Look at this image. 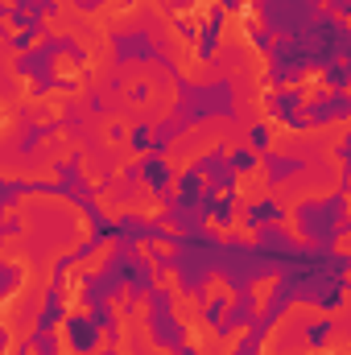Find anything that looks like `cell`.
I'll use <instances>...</instances> for the list:
<instances>
[{
    "label": "cell",
    "instance_id": "1",
    "mask_svg": "<svg viewBox=\"0 0 351 355\" xmlns=\"http://www.w3.org/2000/svg\"><path fill=\"white\" fill-rule=\"evenodd\" d=\"M293 227L310 248L331 252L343 236H348V190H331V194H306L293 207Z\"/></svg>",
    "mask_w": 351,
    "mask_h": 355
},
{
    "label": "cell",
    "instance_id": "8",
    "mask_svg": "<svg viewBox=\"0 0 351 355\" xmlns=\"http://www.w3.org/2000/svg\"><path fill=\"white\" fill-rule=\"evenodd\" d=\"M310 170V157L302 153H264V182L268 186H285V182H298V178Z\"/></svg>",
    "mask_w": 351,
    "mask_h": 355
},
{
    "label": "cell",
    "instance_id": "10",
    "mask_svg": "<svg viewBox=\"0 0 351 355\" xmlns=\"http://www.w3.org/2000/svg\"><path fill=\"white\" fill-rule=\"evenodd\" d=\"M339 318H331V314H323V318H306L302 322V347H310V352H327V347H335V339H339Z\"/></svg>",
    "mask_w": 351,
    "mask_h": 355
},
{
    "label": "cell",
    "instance_id": "19",
    "mask_svg": "<svg viewBox=\"0 0 351 355\" xmlns=\"http://www.w3.org/2000/svg\"><path fill=\"white\" fill-rule=\"evenodd\" d=\"M228 302H232L228 293H215V297H207V302H203V322H207L211 331L223 322V314H228Z\"/></svg>",
    "mask_w": 351,
    "mask_h": 355
},
{
    "label": "cell",
    "instance_id": "37",
    "mask_svg": "<svg viewBox=\"0 0 351 355\" xmlns=\"http://www.w3.org/2000/svg\"><path fill=\"white\" fill-rule=\"evenodd\" d=\"M95 355H120V347H116V343H99V352Z\"/></svg>",
    "mask_w": 351,
    "mask_h": 355
},
{
    "label": "cell",
    "instance_id": "25",
    "mask_svg": "<svg viewBox=\"0 0 351 355\" xmlns=\"http://www.w3.org/2000/svg\"><path fill=\"white\" fill-rule=\"evenodd\" d=\"M75 265H79V261H75V252H62V257L54 261V268H50V272H54V285H62V281H67V272H71Z\"/></svg>",
    "mask_w": 351,
    "mask_h": 355
},
{
    "label": "cell",
    "instance_id": "4",
    "mask_svg": "<svg viewBox=\"0 0 351 355\" xmlns=\"http://www.w3.org/2000/svg\"><path fill=\"white\" fill-rule=\"evenodd\" d=\"M302 116L310 128H327V124H343L351 116V99L348 91H318L314 99L302 103Z\"/></svg>",
    "mask_w": 351,
    "mask_h": 355
},
{
    "label": "cell",
    "instance_id": "6",
    "mask_svg": "<svg viewBox=\"0 0 351 355\" xmlns=\"http://www.w3.org/2000/svg\"><path fill=\"white\" fill-rule=\"evenodd\" d=\"M62 343L71 355H95L99 352V327L91 322V314H67L62 318Z\"/></svg>",
    "mask_w": 351,
    "mask_h": 355
},
{
    "label": "cell",
    "instance_id": "33",
    "mask_svg": "<svg viewBox=\"0 0 351 355\" xmlns=\"http://www.w3.org/2000/svg\"><path fill=\"white\" fill-rule=\"evenodd\" d=\"M327 17H335V21H343L348 17V0H331V12Z\"/></svg>",
    "mask_w": 351,
    "mask_h": 355
},
{
    "label": "cell",
    "instance_id": "35",
    "mask_svg": "<svg viewBox=\"0 0 351 355\" xmlns=\"http://www.w3.org/2000/svg\"><path fill=\"white\" fill-rule=\"evenodd\" d=\"M170 12H182V8H194V0H166Z\"/></svg>",
    "mask_w": 351,
    "mask_h": 355
},
{
    "label": "cell",
    "instance_id": "15",
    "mask_svg": "<svg viewBox=\"0 0 351 355\" xmlns=\"http://www.w3.org/2000/svg\"><path fill=\"white\" fill-rule=\"evenodd\" d=\"M174 182H178V202L190 207V211H198V198H203V174H198L194 166H186Z\"/></svg>",
    "mask_w": 351,
    "mask_h": 355
},
{
    "label": "cell",
    "instance_id": "14",
    "mask_svg": "<svg viewBox=\"0 0 351 355\" xmlns=\"http://www.w3.org/2000/svg\"><path fill=\"white\" fill-rule=\"evenodd\" d=\"M302 103H306V91L302 87H285V91L264 95V107H268L273 120H281V116H289V112H302Z\"/></svg>",
    "mask_w": 351,
    "mask_h": 355
},
{
    "label": "cell",
    "instance_id": "40",
    "mask_svg": "<svg viewBox=\"0 0 351 355\" xmlns=\"http://www.w3.org/2000/svg\"><path fill=\"white\" fill-rule=\"evenodd\" d=\"M0 124H4V112H0Z\"/></svg>",
    "mask_w": 351,
    "mask_h": 355
},
{
    "label": "cell",
    "instance_id": "16",
    "mask_svg": "<svg viewBox=\"0 0 351 355\" xmlns=\"http://www.w3.org/2000/svg\"><path fill=\"white\" fill-rule=\"evenodd\" d=\"M219 29H223V12L215 8V17L203 25V33H198V58L203 62H211L215 58V50H219Z\"/></svg>",
    "mask_w": 351,
    "mask_h": 355
},
{
    "label": "cell",
    "instance_id": "11",
    "mask_svg": "<svg viewBox=\"0 0 351 355\" xmlns=\"http://www.w3.org/2000/svg\"><path fill=\"white\" fill-rule=\"evenodd\" d=\"M67 318V293L62 285H50L37 302V314H33V331H54L58 322Z\"/></svg>",
    "mask_w": 351,
    "mask_h": 355
},
{
    "label": "cell",
    "instance_id": "34",
    "mask_svg": "<svg viewBox=\"0 0 351 355\" xmlns=\"http://www.w3.org/2000/svg\"><path fill=\"white\" fill-rule=\"evenodd\" d=\"M174 355H198V347H194L190 339H182V343H178V347H174Z\"/></svg>",
    "mask_w": 351,
    "mask_h": 355
},
{
    "label": "cell",
    "instance_id": "23",
    "mask_svg": "<svg viewBox=\"0 0 351 355\" xmlns=\"http://www.w3.org/2000/svg\"><path fill=\"white\" fill-rule=\"evenodd\" d=\"M248 145H252V153H268L273 149V128L268 124H252L248 128Z\"/></svg>",
    "mask_w": 351,
    "mask_h": 355
},
{
    "label": "cell",
    "instance_id": "28",
    "mask_svg": "<svg viewBox=\"0 0 351 355\" xmlns=\"http://www.w3.org/2000/svg\"><path fill=\"white\" fill-rule=\"evenodd\" d=\"M277 124H285L289 132H310V124H306V116H302V112H289V116H281Z\"/></svg>",
    "mask_w": 351,
    "mask_h": 355
},
{
    "label": "cell",
    "instance_id": "17",
    "mask_svg": "<svg viewBox=\"0 0 351 355\" xmlns=\"http://www.w3.org/2000/svg\"><path fill=\"white\" fill-rule=\"evenodd\" d=\"M124 141H128V149H132V153H141V157H145V153L153 149V124H149V120H137V124L124 132Z\"/></svg>",
    "mask_w": 351,
    "mask_h": 355
},
{
    "label": "cell",
    "instance_id": "38",
    "mask_svg": "<svg viewBox=\"0 0 351 355\" xmlns=\"http://www.w3.org/2000/svg\"><path fill=\"white\" fill-rule=\"evenodd\" d=\"M8 8H33V0H8Z\"/></svg>",
    "mask_w": 351,
    "mask_h": 355
},
{
    "label": "cell",
    "instance_id": "21",
    "mask_svg": "<svg viewBox=\"0 0 351 355\" xmlns=\"http://www.w3.org/2000/svg\"><path fill=\"white\" fill-rule=\"evenodd\" d=\"M25 281V268L21 265H8V261H0V297H8L17 285Z\"/></svg>",
    "mask_w": 351,
    "mask_h": 355
},
{
    "label": "cell",
    "instance_id": "26",
    "mask_svg": "<svg viewBox=\"0 0 351 355\" xmlns=\"http://www.w3.org/2000/svg\"><path fill=\"white\" fill-rule=\"evenodd\" d=\"M29 42H33V37H29V33H25V29H17V33H8V37H4V46H8V50H12V54H25V50H33V46H29Z\"/></svg>",
    "mask_w": 351,
    "mask_h": 355
},
{
    "label": "cell",
    "instance_id": "3",
    "mask_svg": "<svg viewBox=\"0 0 351 355\" xmlns=\"http://www.w3.org/2000/svg\"><path fill=\"white\" fill-rule=\"evenodd\" d=\"M318 12H323L318 0H261V21L273 37H293V33H302Z\"/></svg>",
    "mask_w": 351,
    "mask_h": 355
},
{
    "label": "cell",
    "instance_id": "27",
    "mask_svg": "<svg viewBox=\"0 0 351 355\" xmlns=\"http://www.w3.org/2000/svg\"><path fill=\"white\" fill-rule=\"evenodd\" d=\"M87 107H91V116H108V95L103 91H87Z\"/></svg>",
    "mask_w": 351,
    "mask_h": 355
},
{
    "label": "cell",
    "instance_id": "9",
    "mask_svg": "<svg viewBox=\"0 0 351 355\" xmlns=\"http://www.w3.org/2000/svg\"><path fill=\"white\" fill-rule=\"evenodd\" d=\"M240 223L248 232H261L268 223H285V202L273 198V194H261V198H248L244 211H240Z\"/></svg>",
    "mask_w": 351,
    "mask_h": 355
},
{
    "label": "cell",
    "instance_id": "13",
    "mask_svg": "<svg viewBox=\"0 0 351 355\" xmlns=\"http://www.w3.org/2000/svg\"><path fill=\"white\" fill-rule=\"evenodd\" d=\"M145 232H149V219H145V215H137V211H128V215H120L116 223H108V240L128 244V248L145 244Z\"/></svg>",
    "mask_w": 351,
    "mask_h": 355
},
{
    "label": "cell",
    "instance_id": "36",
    "mask_svg": "<svg viewBox=\"0 0 351 355\" xmlns=\"http://www.w3.org/2000/svg\"><path fill=\"white\" fill-rule=\"evenodd\" d=\"M8 343H12V335H8V327L0 322V352H8Z\"/></svg>",
    "mask_w": 351,
    "mask_h": 355
},
{
    "label": "cell",
    "instance_id": "12",
    "mask_svg": "<svg viewBox=\"0 0 351 355\" xmlns=\"http://www.w3.org/2000/svg\"><path fill=\"white\" fill-rule=\"evenodd\" d=\"M137 174H141V186L153 190V194H166L170 182H174V170H170V162L162 153H145V162L137 166Z\"/></svg>",
    "mask_w": 351,
    "mask_h": 355
},
{
    "label": "cell",
    "instance_id": "24",
    "mask_svg": "<svg viewBox=\"0 0 351 355\" xmlns=\"http://www.w3.org/2000/svg\"><path fill=\"white\" fill-rule=\"evenodd\" d=\"M248 42H252V50H261V54H268V50H273V42H277V37H273V33H268V29H264V25H257V29H252V25H248Z\"/></svg>",
    "mask_w": 351,
    "mask_h": 355
},
{
    "label": "cell",
    "instance_id": "2",
    "mask_svg": "<svg viewBox=\"0 0 351 355\" xmlns=\"http://www.w3.org/2000/svg\"><path fill=\"white\" fill-rule=\"evenodd\" d=\"M174 120L186 128L203 124V120H236V83L232 79H211V83H186L178 79V103Z\"/></svg>",
    "mask_w": 351,
    "mask_h": 355
},
{
    "label": "cell",
    "instance_id": "29",
    "mask_svg": "<svg viewBox=\"0 0 351 355\" xmlns=\"http://www.w3.org/2000/svg\"><path fill=\"white\" fill-rule=\"evenodd\" d=\"M174 33L182 37V42H194V37H198V29H194V21H182V17L174 21Z\"/></svg>",
    "mask_w": 351,
    "mask_h": 355
},
{
    "label": "cell",
    "instance_id": "20",
    "mask_svg": "<svg viewBox=\"0 0 351 355\" xmlns=\"http://www.w3.org/2000/svg\"><path fill=\"white\" fill-rule=\"evenodd\" d=\"M29 352H33V355H58V352H62V339H58V331H33V339H29Z\"/></svg>",
    "mask_w": 351,
    "mask_h": 355
},
{
    "label": "cell",
    "instance_id": "30",
    "mask_svg": "<svg viewBox=\"0 0 351 355\" xmlns=\"http://www.w3.org/2000/svg\"><path fill=\"white\" fill-rule=\"evenodd\" d=\"M112 0H71V8L75 12H99V8H108Z\"/></svg>",
    "mask_w": 351,
    "mask_h": 355
},
{
    "label": "cell",
    "instance_id": "22",
    "mask_svg": "<svg viewBox=\"0 0 351 355\" xmlns=\"http://www.w3.org/2000/svg\"><path fill=\"white\" fill-rule=\"evenodd\" d=\"M228 166H232L236 174H252L261 162H257V153H252V149H232V153H228Z\"/></svg>",
    "mask_w": 351,
    "mask_h": 355
},
{
    "label": "cell",
    "instance_id": "18",
    "mask_svg": "<svg viewBox=\"0 0 351 355\" xmlns=\"http://www.w3.org/2000/svg\"><path fill=\"white\" fill-rule=\"evenodd\" d=\"M348 75H351L348 58H335V62L323 67V83H327V91H348Z\"/></svg>",
    "mask_w": 351,
    "mask_h": 355
},
{
    "label": "cell",
    "instance_id": "31",
    "mask_svg": "<svg viewBox=\"0 0 351 355\" xmlns=\"http://www.w3.org/2000/svg\"><path fill=\"white\" fill-rule=\"evenodd\" d=\"M149 95H153V83H137V87L128 91V99H132V103H145Z\"/></svg>",
    "mask_w": 351,
    "mask_h": 355
},
{
    "label": "cell",
    "instance_id": "32",
    "mask_svg": "<svg viewBox=\"0 0 351 355\" xmlns=\"http://www.w3.org/2000/svg\"><path fill=\"white\" fill-rule=\"evenodd\" d=\"M215 8H219V12H244V0H219Z\"/></svg>",
    "mask_w": 351,
    "mask_h": 355
},
{
    "label": "cell",
    "instance_id": "7",
    "mask_svg": "<svg viewBox=\"0 0 351 355\" xmlns=\"http://www.w3.org/2000/svg\"><path fill=\"white\" fill-rule=\"evenodd\" d=\"M252 248H257L273 268H277L289 252H293V248H298V236H293V232H285V223H268V227L257 232V244H252Z\"/></svg>",
    "mask_w": 351,
    "mask_h": 355
},
{
    "label": "cell",
    "instance_id": "39",
    "mask_svg": "<svg viewBox=\"0 0 351 355\" xmlns=\"http://www.w3.org/2000/svg\"><path fill=\"white\" fill-rule=\"evenodd\" d=\"M244 4H261V0H244Z\"/></svg>",
    "mask_w": 351,
    "mask_h": 355
},
{
    "label": "cell",
    "instance_id": "5",
    "mask_svg": "<svg viewBox=\"0 0 351 355\" xmlns=\"http://www.w3.org/2000/svg\"><path fill=\"white\" fill-rule=\"evenodd\" d=\"M145 331L153 339V347H178L186 339V322L178 318L174 306H149L145 314Z\"/></svg>",
    "mask_w": 351,
    "mask_h": 355
}]
</instances>
